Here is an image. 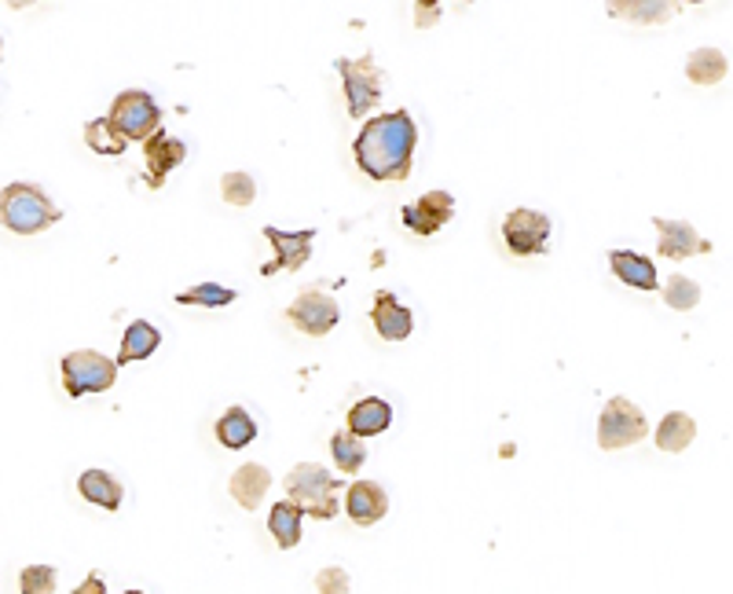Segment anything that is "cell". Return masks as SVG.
<instances>
[{
  "instance_id": "e0dca14e",
  "label": "cell",
  "mask_w": 733,
  "mask_h": 594,
  "mask_svg": "<svg viewBox=\"0 0 733 594\" xmlns=\"http://www.w3.org/2000/svg\"><path fill=\"white\" fill-rule=\"evenodd\" d=\"M268 488H272V474L257 463H246L235 469V477H231V500L243 506V511H257Z\"/></svg>"
},
{
  "instance_id": "7a4b0ae2",
  "label": "cell",
  "mask_w": 733,
  "mask_h": 594,
  "mask_svg": "<svg viewBox=\"0 0 733 594\" xmlns=\"http://www.w3.org/2000/svg\"><path fill=\"white\" fill-rule=\"evenodd\" d=\"M286 500L301 506L305 514L320 517V521H326V517L337 514V485L334 474L320 463H301L294 466L291 474H286Z\"/></svg>"
},
{
  "instance_id": "7402d4cb",
  "label": "cell",
  "mask_w": 733,
  "mask_h": 594,
  "mask_svg": "<svg viewBox=\"0 0 733 594\" xmlns=\"http://www.w3.org/2000/svg\"><path fill=\"white\" fill-rule=\"evenodd\" d=\"M693 437H697V423H693L686 411H671V415L660 418V429H657L660 452H682V448H690Z\"/></svg>"
},
{
  "instance_id": "836d02e7",
  "label": "cell",
  "mask_w": 733,
  "mask_h": 594,
  "mask_svg": "<svg viewBox=\"0 0 733 594\" xmlns=\"http://www.w3.org/2000/svg\"><path fill=\"white\" fill-rule=\"evenodd\" d=\"M125 594H143V591H125Z\"/></svg>"
},
{
  "instance_id": "484cf974",
  "label": "cell",
  "mask_w": 733,
  "mask_h": 594,
  "mask_svg": "<svg viewBox=\"0 0 733 594\" xmlns=\"http://www.w3.org/2000/svg\"><path fill=\"white\" fill-rule=\"evenodd\" d=\"M331 455H334V463H337L342 474H356V469L363 466V459H366V448H363V440L356 434L342 429V434L331 437Z\"/></svg>"
},
{
  "instance_id": "603a6c76",
  "label": "cell",
  "mask_w": 733,
  "mask_h": 594,
  "mask_svg": "<svg viewBox=\"0 0 733 594\" xmlns=\"http://www.w3.org/2000/svg\"><path fill=\"white\" fill-rule=\"evenodd\" d=\"M257 437V423L249 418L246 408H228L217 423V440L224 448H246Z\"/></svg>"
},
{
  "instance_id": "44dd1931",
  "label": "cell",
  "mask_w": 733,
  "mask_h": 594,
  "mask_svg": "<svg viewBox=\"0 0 733 594\" xmlns=\"http://www.w3.org/2000/svg\"><path fill=\"white\" fill-rule=\"evenodd\" d=\"M162 334L151 327L147 320H132L129 331L121 334V352H118V363H137V360H147L154 349H158Z\"/></svg>"
},
{
  "instance_id": "83f0119b",
  "label": "cell",
  "mask_w": 733,
  "mask_h": 594,
  "mask_svg": "<svg viewBox=\"0 0 733 594\" xmlns=\"http://www.w3.org/2000/svg\"><path fill=\"white\" fill-rule=\"evenodd\" d=\"M664 301L671 305L674 312H690L700 305V286L690 280V275H668V283H664Z\"/></svg>"
},
{
  "instance_id": "d6a6232c",
  "label": "cell",
  "mask_w": 733,
  "mask_h": 594,
  "mask_svg": "<svg viewBox=\"0 0 733 594\" xmlns=\"http://www.w3.org/2000/svg\"><path fill=\"white\" fill-rule=\"evenodd\" d=\"M74 594H107V587H103V577H95V572H92V577L85 580Z\"/></svg>"
},
{
  "instance_id": "4dcf8cb0",
  "label": "cell",
  "mask_w": 733,
  "mask_h": 594,
  "mask_svg": "<svg viewBox=\"0 0 733 594\" xmlns=\"http://www.w3.org/2000/svg\"><path fill=\"white\" fill-rule=\"evenodd\" d=\"M18 591L23 594H52L55 591V569L52 565H30L18 577Z\"/></svg>"
},
{
  "instance_id": "52a82bcc",
  "label": "cell",
  "mask_w": 733,
  "mask_h": 594,
  "mask_svg": "<svg viewBox=\"0 0 733 594\" xmlns=\"http://www.w3.org/2000/svg\"><path fill=\"white\" fill-rule=\"evenodd\" d=\"M337 70H342V81H345L349 114L352 118H363V114L382 100V74L374 70V60L371 55H360V60H337Z\"/></svg>"
},
{
  "instance_id": "f1b7e54d",
  "label": "cell",
  "mask_w": 733,
  "mask_h": 594,
  "mask_svg": "<svg viewBox=\"0 0 733 594\" xmlns=\"http://www.w3.org/2000/svg\"><path fill=\"white\" fill-rule=\"evenodd\" d=\"M220 195H224V203L231 206H249L257 198V184L249 172H228V177L220 180Z\"/></svg>"
},
{
  "instance_id": "9a60e30c",
  "label": "cell",
  "mask_w": 733,
  "mask_h": 594,
  "mask_svg": "<svg viewBox=\"0 0 733 594\" xmlns=\"http://www.w3.org/2000/svg\"><path fill=\"white\" fill-rule=\"evenodd\" d=\"M143 158H147V184L162 188L169 172L188 158V147L177 137H169V132H158L154 140L143 143Z\"/></svg>"
},
{
  "instance_id": "ffe728a7",
  "label": "cell",
  "mask_w": 733,
  "mask_h": 594,
  "mask_svg": "<svg viewBox=\"0 0 733 594\" xmlns=\"http://www.w3.org/2000/svg\"><path fill=\"white\" fill-rule=\"evenodd\" d=\"M301 521H305V511L297 503L283 500V503L272 506V514H268V529H272L275 543L283 551L297 547V540H301Z\"/></svg>"
},
{
  "instance_id": "3957f363",
  "label": "cell",
  "mask_w": 733,
  "mask_h": 594,
  "mask_svg": "<svg viewBox=\"0 0 733 594\" xmlns=\"http://www.w3.org/2000/svg\"><path fill=\"white\" fill-rule=\"evenodd\" d=\"M0 214H4V228L15 235H34L41 228H52L63 217L52 206V198L34 184H8L4 198H0Z\"/></svg>"
},
{
  "instance_id": "9c48e42d",
  "label": "cell",
  "mask_w": 733,
  "mask_h": 594,
  "mask_svg": "<svg viewBox=\"0 0 733 594\" xmlns=\"http://www.w3.org/2000/svg\"><path fill=\"white\" fill-rule=\"evenodd\" d=\"M291 323L301 334H312V338H323V334H331L337 327V320H342V309H337L334 297H326L323 290H305L297 294V301L291 305Z\"/></svg>"
},
{
  "instance_id": "4fadbf2b",
  "label": "cell",
  "mask_w": 733,
  "mask_h": 594,
  "mask_svg": "<svg viewBox=\"0 0 733 594\" xmlns=\"http://www.w3.org/2000/svg\"><path fill=\"white\" fill-rule=\"evenodd\" d=\"M371 323L374 331L382 334L385 341H403L414 331V315L408 305L397 301V294L378 290L374 294V309H371Z\"/></svg>"
},
{
  "instance_id": "277c9868",
  "label": "cell",
  "mask_w": 733,
  "mask_h": 594,
  "mask_svg": "<svg viewBox=\"0 0 733 594\" xmlns=\"http://www.w3.org/2000/svg\"><path fill=\"white\" fill-rule=\"evenodd\" d=\"M107 118H111V126L118 129L129 143H147V140H154L162 132L158 103H154L151 95L140 92V89L121 92L118 100H114V107H111Z\"/></svg>"
},
{
  "instance_id": "5b68a950",
  "label": "cell",
  "mask_w": 733,
  "mask_h": 594,
  "mask_svg": "<svg viewBox=\"0 0 733 594\" xmlns=\"http://www.w3.org/2000/svg\"><path fill=\"white\" fill-rule=\"evenodd\" d=\"M645 434H650V423H645L642 408L631 404L627 397H613L609 404L602 408V418H597V444H602L605 452L639 444Z\"/></svg>"
},
{
  "instance_id": "2e32d148",
  "label": "cell",
  "mask_w": 733,
  "mask_h": 594,
  "mask_svg": "<svg viewBox=\"0 0 733 594\" xmlns=\"http://www.w3.org/2000/svg\"><path fill=\"white\" fill-rule=\"evenodd\" d=\"M609 264H613L616 280L627 283V286H634V290H657V286H660L657 264H653L650 257L634 254V250H613Z\"/></svg>"
},
{
  "instance_id": "d4e9b609",
  "label": "cell",
  "mask_w": 733,
  "mask_h": 594,
  "mask_svg": "<svg viewBox=\"0 0 733 594\" xmlns=\"http://www.w3.org/2000/svg\"><path fill=\"white\" fill-rule=\"evenodd\" d=\"M85 140H89L92 151H100V155L107 158H118L125 155V147H129V140L111 126V118H92L89 126H85Z\"/></svg>"
},
{
  "instance_id": "8992f818",
  "label": "cell",
  "mask_w": 733,
  "mask_h": 594,
  "mask_svg": "<svg viewBox=\"0 0 733 594\" xmlns=\"http://www.w3.org/2000/svg\"><path fill=\"white\" fill-rule=\"evenodd\" d=\"M118 378V363L107 360L103 352L77 349L63 357V386L70 397H85V392H103Z\"/></svg>"
},
{
  "instance_id": "d6986e66",
  "label": "cell",
  "mask_w": 733,
  "mask_h": 594,
  "mask_svg": "<svg viewBox=\"0 0 733 594\" xmlns=\"http://www.w3.org/2000/svg\"><path fill=\"white\" fill-rule=\"evenodd\" d=\"M77 492L92 506H103V511H118L121 506V481L107 469H85L81 481H77Z\"/></svg>"
},
{
  "instance_id": "cb8c5ba5",
  "label": "cell",
  "mask_w": 733,
  "mask_h": 594,
  "mask_svg": "<svg viewBox=\"0 0 733 594\" xmlns=\"http://www.w3.org/2000/svg\"><path fill=\"white\" fill-rule=\"evenodd\" d=\"M686 78L693 85H716L726 78V55L719 48H697L686 60Z\"/></svg>"
},
{
  "instance_id": "5bb4252c",
  "label": "cell",
  "mask_w": 733,
  "mask_h": 594,
  "mask_svg": "<svg viewBox=\"0 0 733 594\" xmlns=\"http://www.w3.org/2000/svg\"><path fill=\"white\" fill-rule=\"evenodd\" d=\"M345 514L352 517L356 525H378L385 514H389V495H385L382 485L374 481H356L349 485V495H345Z\"/></svg>"
},
{
  "instance_id": "6da1fadb",
  "label": "cell",
  "mask_w": 733,
  "mask_h": 594,
  "mask_svg": "<svg viewBox=\"0 0 733 594\" xmlns=\"http://www.w3.org/2000/svg\"><path fill=\"white\" fill-rule=\"evenodd\" d=\"M414 143H419V129H414L411 114L397 111V114H382V118H371L356 137L352 151H356V166H360L371 180H408L411 172V158H414Z\"/></svg>"
},
{
  "instance_id": "4316f807",
  "label": "cell",
  "mask_w": 733,
  "mask_h": 594,
  "mask_svg": "<svg viewBox=\"0 0 733 594\" xmlns=\"http://www.w3.org/2000/svg\"><path fill=\"white\" fill-rule=\"evenodd\" d=\"M231 301H235V290L220 283H198L191 290L177 294V305H198V309H224Z\"/></svg>"
},
{
  "instance_id": "ac0fdd59",
  "label": "cell",
  "mask_w": 733,
  "mask_h": 594,
  "mask_svg": "<svg viewBox=\"0 0 733 594\" xmlns=\"http://www.w3.org/2000/svg\"><path fill=\"white\" fill-rule=\"evenodd\" d=\"M389 423H393V408L378 397H366L360 404H352V411H349V434H356L360 440L385 434Z\"/></svg>"
},
{
  "instance_id": "f546056e",
  "label": "cell",
  "mask_w": 733,
  "mask_h": 594,
  "mask_svg": "<svg viewBox=\"0 0 733 594\" xmlns=\"http://www.w3.org/2000/svg\"><path fill=\"white\" fill-rule=\"evenodd\" d=\"M616 18H634V23H664L671 15V4H609Z\"/></svg>"
},
{
  "instance_id": "30bf717a",
  "label": "cell",
  "mask_w": 733,
  "mask_h": 594,
  "mask_svg": "<svg viewBox=\"0 0 733 594\" xmlns=\"http://www.w3.org/2000/svg\"><path fill=\"white\" fill-rule=\"evenodd\" d=\"M265 238L275 246V261L260 268V275H275V272H297V268H305V261L312 257L316 232L312 228H305V232H279V228L268 224Z\"/></svg>"
},
{
  "instance_id": "8fae6325",
  "label": "cell",
  "mask_w": 733,
  "mask_h": 594,
  "mask_svg": "<svg viewBox=\"0 0 733 594\" xmlns=\"http://www.w3.org/2000/svg\"><path fill=\"white\" fill-rule=\"evenodd\" d=\"M400 217L414 235H433L455 217V198H451L448 191H426L419 203L403 206Z\"/></svg>"
},
{
  "instance_id": "ba28073f",
  "label": "cell",
  "mask_w": 733,
  "mask_h": 594,
  "mask_svg": "<svg viewBox=\"0 0 733 594\" xmlns=\"http://www.w3.org/2000/svg\"><path fill=\"white\" fill-rule=\"evenodd\" d=\"M503 238L510 246V254L517 257H532L546 250L550 238V217L536 214V209H514L503 220Z\"/></svg>"
},
{
  "instance_id": "1f68e13d",
  "label": "cell",
  "mask_w": 733,
  "mask_h": 594,
  "mask_svg": "<svg viewBox=\"0 0 733 594\" xmlns=\"http://www.w3.org/2000/svg\"><path fill=\"white\" fill-rule=\"evenodd\" d=\"M316 591L320 594H345L349 591V572L345 569H323L320 577H316Z\"/></svg>"
},
{
  "instance_id": "7c38bea8",
  "label": "cell",
  "mask_w": 733,
  "mask_h": 594,
  "mask_svg": "<svg viewBox=\"0 0 733 594\" xmlns=\"http://www.w3.org/2000/svg\"><path fill=\"white\" fill-rule=\"evenodd\" d=\"M653 224H657V235H660V257H671V261H686V257H697V254H708L711 243L708 238L697 235V228L686 224V220H674V217H653Z\"/></svg>"
}]
</instances>
